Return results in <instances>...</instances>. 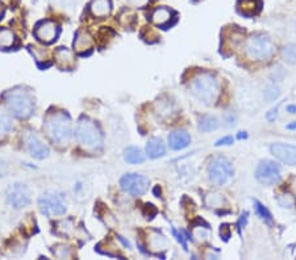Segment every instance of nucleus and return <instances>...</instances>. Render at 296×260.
Instances as JSON below:
<instances>
[{
  "mask_svg": "<svg viewBox=\"0 0 296 260\" xmlns=\"http://www.w3.org/2000/svg\"><path fill=\"white\" fill-rule=\"evenodd\" d=\"M45 132L57 145H67L73 136L70 116L65 112H53L45 118Z\"/></svg>",
  "mask_w": 296,
  "mask_h": 260,
  "instance_id": "obj_1",
  "label": "nucleus"
},
{
  "mask_svg": "<svg viewBox=\"0 0 296 260\" xmlns=\"http://www.w3.org/2000/svg\"><path fill=\"white\" fill-rule=\"evenodd\" d=\"M8 109L19 118H27L34 110L33 95L23 87H16L3 95Z\"/></svg>",
  "mask_w": 296,
  "mask_h": 260,
  "instance_id": "obj_2",
  "label": "nucleus"
},
{
  "mask_svg": "<svg viewBox=\"0 0 296 260\" xmlns=\"http://www.w3.org/2000/svg\"><path fill=\"white\" fill-rule=\"evenodd\" d=\"M75 137L88 151H97L103 146V134L97 123L88 117H82L77 123Z\"/></svg>",
  "mask_w": 296,
  "mask_h": 260,
  "instance_id": "obj_3",
  "label": "nucleus"
},
{
  "mask_svg": "<svg viewBox=\"0 0 296 260\" xmlns=\"http://www.w3.org/2000/svg\"><path fill=\"white\" fill-rule=\"evenodd\" d=\"M192 94L206 104H213L219 97V82L212 74H199L191 83Z\"/></svg>",
  "mask_w": 296,
  "mask_h": 260,
  "instance_id": "obj_4",
  "label": "nucleus"
},
{
  "mask_svg": "<svg viewBox=\"0 0 296 260\" xmlns=\"http://www.w3.org/2000/svg\"><path fill=\"white\" fill-rule=\"evenodd\" d=\"M275 46L265 34H253L245 41V53L253 60H269L274 55Z\"/></svg>",
  "mask_w": 296,
  "mask_h": 260,
  "instance_id": "obj_5",
  "label": "nucleus"
},
{
  "mask_svg": "<svg viewBox=\"0 0 296 260\" xmlns=\"http://www.w3.org/2000/svg\"><path fill=\"white\" fill-rule=\"evenodd\" d=\"M64 200L65 196L60 192H53V190L46 192L38 200L41 213L47 217L62 216L66 213V204Z\"/></svg>",
  "mask_w": 296,
  "mask_h": 260,
  "instance_id": "obj_6",
  "label": "nucleus"
},
{
  "mask_svg": "<svg viewBox=\"0 0 296 260\" xmlns=\"http://www.w3.org/2000/svg\"><path fill=\"white\" fill-rule=\"evenodd\" d=\"M208 175L215 185H223L233 176L232 163L224 157L215 158L208 167Z\"/></svg>",
  "mask_w": 296,
  "mask_h": 260,
  "instance_id": "obj_7",
  "label": "nucleus"
},
{
  "mask_svg": "<svg viewBox=\"0 0 296 260\" xmlns=\"http://www.w3.org/2000/svg\"><path fill=\"white\" fill-rule=\"evenodd\" d=\"M120 185L128 193L133 194V196H141L149 188V180L147 177L138 175V173H127L121 177Z\"/></svg>",
  "mask_w": 296,
  "mask_h": 260,
  "instance_id": "obj_8",
  "label": "nucleus"
},
{
  "mask_svg": "<svg viewBox=\"0 0 296 260\" xmlns=\"http://www.w3.org/2000/svg\"><path fill=\"white\" fill-rule=\"evenodd\" d=\"M257 180L266 185H273L280 180V168L278 164L270 160H263L258 164L256 171Z\"/></svg>",
  "mask_w": 296,
  "mask_h": 260,
  "instance_id": "obj_9",
  "label": "nucleus"
},
{
  "mask_svg": "<svg viewBox=\"0 0 296 260\" xmlns=\"http://www.w3.org/2000/svg\"><path fill=\"white\" fill-rule=\"evenodd\" d=\"M7 200L15 209H21L30 203V193L27 185L16 183L11 185L7 192Z\"/></svg>",
  "mask_w": 296,
  "mask_h": 260,
  "instance_id": "obj_10",
  "label": "nucleus"
},
{
  "mask_svg": "<svg viewBox=\"0 0 296 260\" xmlns=\"http://www.w3.org/2000/svg\"><path fill=\"white\" fill-rule=\"evenodd\" d=\"M60 34V28L54 21H42L38 24L34 29V36L37 40L43 43H52L57 40V37Z\"/></svg>",
  "mask_w": 296,
  "mask_h": 260,
  "instance_id": "obj_11",
  "label": "nucleus"
},
{
  "mask_svg": "<svg viewBox=\"0 0 296 260\" xmlns=\"http://www.w3.org/2000/svg\"><path fill=\"white\" fill-rule=\"evenodd\" d=\"M270 151L274 157L278 158L283 163L288 164V166L296 164V146L286 144H274L270 147Z\"/></svg>",
  "mask_w": 296,
  "mask_h": 260,
  "instance_id": "obj_12",
  "label": "nucleus"
},
{
  "mask_svg": "<svg viewBox=\"0 0 296 260\" xmlns=\"http://www.w3.org/2000/svg\"><path fill=\"white\" fill-rule=\"evenodd\" d=\"M25 145L29 151V154L36 159H45L49 155V149L36 134L30 133L25 137Z\"/></svg>",
  "mask_w": 296,
  "mask_h": 260,
  "instance_id": "obj_13",
  "label": "nucleus"
},
{
  "mask_svg": "<svg viewBox=\"0 0 296 260\" xmlns=\"http://www.w3.org/2000/svg\"><path fill=\"white\" fill-rule=\"evenodd\" d=\"M54 58H56L57 66L62 70H71L75 66V57L74 53L66 47H58L54 51Z\"/></svg>",
  "mask_w": 296,
  "mask_h": 260,
  "instance_id": "obj_14",
  "label": "nucleus"
},
{
  "mask_svg": "<svg viewBox=\"0 0 296 260\" xmlns=\"http://www.w3.org/2000/svg\"><path fill=\"white\" fill-rule=\"evenodd\" d=\"M191 142L190 134L184 130H175L169 136V145L173 150H183Z\"/></svg>",
  "mask_w": 296,
  "mask_h": 260,
  "instance_id": "obj_15",
  "label": "nucleus"
},
{
  "mask_svg": "<svg viewBox=\"0 0 296 260\" xmlns=\"http://www.w3.org/2000/svg\"><path fill=\"white\" fill-rule=\"evenodd\" d=\"M262 2L261 0H238L237 2V8L238 12L243 16L253 17L261 11Z\"/></svg>",
  "mask_w": 296,
  "mask_h": 260,
  "instance_id": "obj_16",
  "label": "nucleus"
},
{
  "mask_svg": "<svg viewBox=\"0 0 296 260\" xmlns=\"http://www.w3.org/2000/svg\"><path fill=\"white\" fill-rule=\"evenodd\" d=\"M90 11L95 17H107L112 11V3L111 0H92Z\"/></svg>",
  "mask_w": 296,
  "mask_h": 260,
  "instance_id": "obj_17",
  "label": "nucleus"
},
{
  "mask_svg": "<svg viewBox=\"0 0 296 260\" xmlns=\"http://www.w3.org/2000/svg\"><path fill=\"white\" fill-rule=\"evenodd\" d=\"M146 153L149 155V158L157 159V158L165 155L166 147H165V144H163L162 140H160V138H150L146 145Z\"/></svg>",
  "mask_w": 296,
  "mask_h": 260,
  "instance_id": "obj_18",
  "label": "nucleus"
},
{
  "mask_svg": "<svg viewBox=\"0 0 296 260\" xmlns=\"http://www.w3.org/2000/svg\"><path fill=\"white\" fill-rule=\"evenodd\" d=\"M171 11L166 7H158L152 12V21L158 27H165L171 20Z\"/></svg>",
  "mask_w": 296,
  "mask_h": 260,
  "instance_id": "obj_19",
  "label": "nucleus"
},
{
  "mask_svg": "<svg viewBox=\"0 0 296 260\" xmlns=\"http://www.w3.org/2000/svg\"><path fill=\"white\" fill-rule=\"evenodd\" d=\"M92 43V38L87 32H78L77 38L74 41V49L79 53H83L86 50H91Z\"/></svg>",
  "mask_w": 296,
  "mask_h": 260,
  "instance_id": "obj_20",
  "label": "nucleus"
},
{
  "mask_svg": "<svg viewBox=\"0 0 296 260\" xmlns=\"http://www.w3.org/2000/svg\"><path fill=\"white\" fill-rule=\"evenodd\" d=\"M15 33L7 28H0V49H10L16 43Z\"/></svg>",
  "mask_w": 296,
  "mask_h": 260,
  "instance_id": "obj_21",
  "label": "nucleus"
},
{
  "mask_svg": "<svg viewBox=\"0 0 296 260\" xmlns=\"http://www.w3.org/2000/svg\"><path fill=\"white\" fill-rule=\"evenodd\" d=\"M11 129H12V121H11L10 114L6 112L3 107H0V140L7 137Z\"/></svg>",
  "mask_w": 296,
  "mask_h": 260,
  "instance_id": "obj_22",
  "label": "nucleus"
},
{
  "mask_svg": "<svg viewBox=\"0 0 296 260\" xmlns=\"http://www.w3.org/2000/svg\"><path fill=\"white\" fill-rule=\"evenodd\" d=\"M124 158L130 164L142 163L143 160H145V155H143L142 151L138 147H128L127 150H125V154H124Z\"/></svg>",
  "mask_w": 296,
  "mask_h": 260,
  "instance_id": "obj_23",
  "label": "nucleus"
},
{
  "mask_svg": "<svg viewBox=\"0 0 296 260\" xmlns=\"http://www.w3.org/2000/svg\"><path fill=\"white\" fill-rule=\"evenodd\" d=\"M282 58L284 62L288 64L296 63V45L293 43H288L282 49Z\"/></svg>",
  "mask_w": 296,
  "mask_h": 260,
  "instance_id": "obj_24",
  "label": "nucleus"
},
{
  "mask_svg": "<svg viewBox=\"0 0 296 260\" xmlns=\"http://www.w3.org/2000/svg\"><path fill=\"white\" fill-rule=\"evenodd\" d=\"M217 126H219V122L212 116L203 117L199 122V130L202 132H212V130H216Z\"/></svg>",
  "mask_w": 296,
  "mask_h": 260,
  "instance_id": "obj_25",
  "label": "nucleus"
},
{
  "mask_svg": "<svg viewBox=\"0 0 296 260\" xmlns=\"http://www.w3.org/2000/svg\"><path fill=\"white\" fill-rule=\"evenodd\" d=\"M254 207H256L257 213L260 214V217L262 218L263 221H265V222H267V224H271V222H273V218H271V214H270V212L266 209V208L263 207L260 201H254Z\"/></svg>",
  "mask_w": 296,
  "mask_h": 260,
  "instance_id": "obj_26",
  "label": "nucleus"
},
{
  "mask_svg": "<svg viewBox=\"0 0 296 260\" xmlns=\"http://www.w3.org/2000/svg\"><path fill=\"white\" fill-rule=\"evenodd\" d=\"M150 0H127V3L129 4L130 7L134 8H143L146 7L147 4H149Z\"/></svg>",
  "mask_w": 296,
  "mask_h": 260,
  "instance_id": "obj_27",
  "label": "nucleus"
},
{
  "mask_svg": "<svg viewBox=\"0 0 296 260\" xmlns=\"http://www.w3.org/2000/svg\"><path fill=\"white\" fill-rule=\"evenodd\" d=\"M233 144V138L232 137H225V138H221V140H219L216 142V146H226V145H232Z\"/></svg>",
  "mask_w": 296,
  "mask_h": 260,
  "instance_id": "obj_28",
  "label": "nucleus"
},
{
  "mask_svg": "<svg viewBox=\"0 0 296 260\" xmlns=\"http://www.w3.org/2000/svg\"><path fill=\"white\" fill-rule=\"evenodd\" d=\"M220 234H221V237L224 238V239H228L229 238V227H228V225H223L221 226V229H220Z\"/></svg>",
  "mask_w": 296,
  "mask_h": 260,
  "instance_id": "obj_29",
  "label": "nucleus"
},
{
  "mask_svg": "<svg viewBox=\"0 0 296 260\" xmlns=\"http://www.w3.org/2000/svg\"><path fill=\"white\" fill-rule=\"evenodd\" d=\"M276 116H278V107H275L274 109L270 110L269 113L266 114V118L269 121H274L276 118Z\"/></svg>",
  "mask_w": 296,
  "mask_h": 260,
  "instance_id": "obj_30",
  "label": "nucleus"
},
{
  "mask_svg": "<svg viewBox=\"0 0 296 260\" xmlns=\"http://www.w3.org/2000/svg\"><path fill=\"white\" fill-rule=\"evenodd\" d=\"M287 112L291 114H295L296 113V105H288V107H287Z\"/></svg>",
  "mask_w": 296,
  "mask_h": 260,
  "instance_id": "obj_31",
  "label": "nucleus"
},
{
  "mask_svg": "<svg viewBox=\"0 0 296 260\" xmlns=\"http://www.w3.org/2000/svg\"><path fill=\"white\" fill-rule=\"evenodd\" d=\"M287 129L295 130L296 129V121H293L292 123H288V125H287Z\"/></svg>",
  "mask_w": 296,
  "mask_h": 260,
  "instance_id": "obj_32",
  "label": "nucleus"
},
{
  "mask_svg": "<svg viewBox=\"0 0 296 260\" xmlns=\"http://www.w3.org/2000/svg\"><path fill=\"white\" fill-rule=\"evenodd\" d=\"M248 137V134L245 133V132H241L240 134H238V138H240V140H242V138H246Z\"/></svg>",
  "mask_w": 296,
  "mask_h": 260,
  "instance_id": "obj_33",
  "label": "nucleus"
}]
</instances>
